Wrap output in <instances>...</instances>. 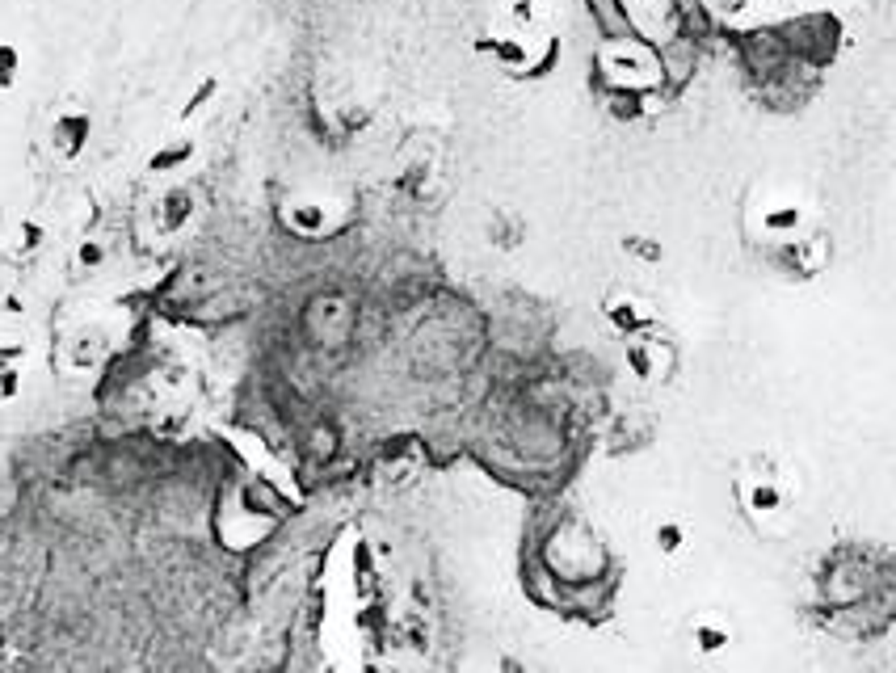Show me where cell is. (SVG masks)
I'll list each match as a JSON object with an SVG mask.
<instances>
[{
    "mask_svg": "<svg viewBox=\"0 0 896 673\" xmlns=\"http://www.w3.org/2000/svg\"><path fill=\"white\" fill-rule=\"evenodd\" d=\"M598 72L606 89L623 93H653L665 80V64L648 38H610L598 47Z\"/></svg>",
    "mask_w": 896,
    "mask_h": 673,
    "instance_id": "cell-4",
    "label": "cell"
},
{
    "mask_svg": "<svg viewBox=\"0 0 896 673\" xmlns=\"http://www.w3.org/2000/svg\"><path fill=\"white\" fill-rule=\"evenodd\" d=\"M207 219V194L194 181H165V190L152 198V207L144 211V228L156 244H181L186 236L198 232V223Z\"/></svg>",
    "mask_w": 896,
    "mask_h": 673,
    "instance_id": "cell-5",
    "label": "cell"
},
{
    "mask_svg": "<svg viewBox=\"0 0 896 673\" xmlns=\"http://www.w3.org/2000/svg\"><path fill=\"white\" fill-rule=\"evenodd\" d=\"M442 186V152L434 139H409L400 152H396V165H392V194L409 207H425L434 202Z\"/></svg>",
    "mask_w": 896,
    "mask_h": 673,
    "instance_id": "cell-6",
    "label": "cell"
},
{
    "mask_svg": "<svg viewBox=\"0 0 896 673\" xmlns=\"http://www.w3.org/2000/svg\"><path fill=\"white\" fill-rule=\"evenodd\" d=\"M678 644L695 661H716L737 648V623L724 606H690L678 623Z\"/></svg>",
    "mask_w": 896,
    "mask_h": 673,
    "instance_id": "cell-8",
    "label": "cell"
},
{
    "mask_svg": "<svg viewBox=\"0 0 896 673\" xmlns=\"http://www.w3.org/2000/svg\"><path fill=\"white\" fill-rule=\"evenodd\" d=\"M194 160H198V139L194 135H173V139H165V144L148 156V177L181 181V177H190Z\"/></svg>",
    "mask_w": 896,
    "mask_h": 673,
    "instance_id": "cell-16",
    "label": "cell"
},
{
    "mask_svg": "<svg viewBox=\"0 0 896 673\" xmlns=\"http://www.w3.org/2000/svg\"><path fill=\"white\" fill-rule=\"evenodd\" d=\"M552 22H556V9L552 0H501V30L518 34V38H552Z\"/></svg>",
    "mask_w": 896,
    "mask_h": 673,
    "instance_id": "cell-15",
    "label": "cell"
},
{
    "mask_svg": "<svg viewBox=\"0 0 896 673\" xmlns=\"http://www.w3.org/2000/svg\"><path fill=\"white\" fill-rule=\"evenodd\" d=\"M110 350H114L110 324L89 316V320H76L72 329L64 333L55 358H59V371H64V375H93L97 366L110 358Z\"/></svg>",
    "mask_w": 896,
    "mask_h": 673,
    "instance_id": "cell-9",
    "label": "cell"
},
{
    "mask_svg": "<svg viewBox=\"0 0 896 673\" xmlns=\"http://www.w3.org/2000/svg\"><path fill=\"white\" fill-rule=\"evenodd\" d=\"M421 472V446L413 438H396L383 446V459H379V476L383 484H409L413 476Z\"/></svg>",
    "mask_w": 896,
    "mask_h": 673,
    "instance_id": "cell-20",
    "label": "cell"
},
{
    "mask_svg": "<svg viewBox=\"0 0 896 673\" xmlns=\"http://www.w3.org/2000/svg\"><path fill=\"white\" fill-rule=\"evenodd\" d=\"M110 261H114V244L101 236V232H80L72 240V253H68L72 278H97V274H106Z\"/></svg>",
    "mask_w": 896,
    "mask_h": 673,
    "instance_id": "cell-18",
    "label": "cell"
},
{
    "mask_svg": "<svg viewBox=\"0 0 896 673\" xmlns=\"http://www.w3.org/2000/svg\"><path fill=\"white\" fill-rule=\"evenodd\" d=\"M484 236L497 253H518V249H526V236H531V219L518 207H493L484 219Z\"/></svg>",
    "mask_w": 896,
    "mask_h": 673,
    "instance_id": "cell-17",
    "label": "cell"
},
{
    "mask_svg": "<svg viewBox=\"0 0 896 673\" xmlns=\"http://www.w3.org/2000/svg\"><path fill=\"white\" fill-rule=\"evenodd\" d=\"M653 552L661 560H686L690 552H695V526H690L682 514H661L653 522Z\"/></svg>",
    "mask_w": 896,
    "mask_h": 673,
    "instance_id": "cell-19",
    "label": "cell"
},
{
    "mask_svg": "<svg viewBox=\"0 0 896 673\" xmlns=\"http://www.w3.org/2000/svg\"><path fill=\"white\" fill-rule=\"evenodd\" d=\"M732 497L758 535H783L800 509V467L779 451H753L732 472Z\"/></svg>",
    "mask_w": 896,
    "mask_h": 673,
    "instance_id": "cell-1",
    "label": "cell"
},
{
    "mask_svg": "<svg viewBox=\"0 0 896 673\" xmlns=\"http://www.w3.org/2000/svg\"><path fill=\"white\" fill-rule=\"evenodd\" d=\"M598 312H602V320H606V329L615 333L619 341L631 337V333L653 329V324H661V320H657V308H653V299H648L644 291H636V287H623V282H619V287H606V291H602Z\"/></svg>",
    "mask_w": 896,
    "mask_h": 673,
    "instance_id": "cell-10",
    "label": "cell"
},
{
    "mask_svg": "<svg viewBox=\"0 0 896 673\" xmlns=\"http://www.w3.org/2000/svg\"><path fill=\"white\" fill-rule=\"evenodd\" d=\"M51 244V223L38 211H13L0 215V261L26 265Z\"/></svg>",
    "mask_w": 896,
    "mask_h": 673,
    "instance_id": "cell-12",
    "label": "cell"
},
{
    "mask_svg": "<svg viewBox=\"0 0 896 673\" xmlns=\"http://www.w3.org/2000/svg\"><path fill=\"white\" fill-rule=\"evenodd\" d=\"M219 89H223V85H219V76H215V72H207V76H202L198 85L190 89V97L181 101V110H177V122H181V127H186V122H194V118H198L202 110H207L211 101L219 97Z\"/></svg>",
    "mask_w": 896,
    "mask_h": 673,
    "instance_id": "cell-23",
    "label": "cell"
},
{
    "mask_svg": "<svg viewBox=\"0 0 896 673\" xmlns=\"http://www.w3.org/2000/svg\"><path fill=\"white\" fill-rule=\"evenodd\" d=\"M89 139H93V110L89 106H59L51 114L47 152L59 160V165H76V160L89 152Z\"/></svg>",
    "mask_w": 896,
    "mask_h": 673,
    "instance_id": "cell-13",
    "label": "cell"
},
{
    "mask_svg": "<svg viewBox=\"0 0 896 673\" xmlns=\"http://www.w3.org/2000/svg\"><path fill=\"white\" fill-rule=\"evenodd\" d=\"M657 438V417L640 409V404H631V409H623L615 421H610L606 430V451L610 455H636L644 451V446H653Z\"/></svg>",
    "mask_w": 896,
    "mask_h": 673,
    "instance_id": "cell-14",
    "label": "cell"
},
{
    "mask_svg": "<svg viewBox=\"0 0 896 673\" xmlns=\"http://www.w3.org/2000/svg\"><path fill=\"white\" fill-rule=\"evenodd\" d=\"M703 9L716 17L720 26H745L758 13V0H703Z\"/></svg>",
    "mask_w": 896,
    "mask_h": 673,
    "instance_id": "cell-24",
    "label": "cell"
},
{
    "mask_svg": "<svg viewBox=\"0 0 896 673\" xmlns=\"http://www.w3.org/2000/svg\"><path fill=\"white\" fill-rule=\"evenodd\" d=\"M812 228H821V215L817 207L796 194V190H783V186H758L749 198H745V211H741V232L749 240L753 253H770V249H783V244L808 236Z\"/></svg>",
    "mask_w": 896,
    "mask_h": 673,
    "instance_id": "cell-2",
    "label": "cell"
},
{
    "mask_svg": "<svg viewBox=\"0 0 896 673\" xmlns=\"http://www.w3.org/2000/svg\"><path fill=\"white\" fill-rule=\"evenodd\" d=\"M26 76V51L13 38H0V93H13Z\"/></svg>",
    "mask_w": 896,
    "mask_h": 673,
    "instance_id": "cell-22",
    "label": "cell"
},
{
    "mask_svg": "<svg viewBox=\"0 0 896 673\" xmlns=\"http://www.w3.org/2000/svg\"><path fill=\"white\" fill-rule=\"evenodd\" d=\"M623 371L640 387H665L678 375V345L661 333V324L623 337Z\"/></svg>",
    "mask_w": 896,
    "mask_h": 673,
    "instance_id": "cell-7",
    "label": "cell"
},
{
    "mask_svg": "<svg viewBox=\"0 0 896 673\" xmlns=\"http://www.w3.org/2000/svg\"><path fill=\"white\" fill-rule=\"evenodd\" d=\"M619 253L640 265V270H657V265H665V244L657 236H640V232H623L619 236Z\"/></svg>",
    "mask_w": 896,
    "mask_h": 673,
    "instance_id": "cell-21",
    "label": "cell"
},
{
    "mask_svg": "<svg viewBox=\"0 0 896 673\" xmlns=\"http://www.w3.org/2000/svg\"><path fill=\"white\" fill-rule=\"evenodd\" d=\"M762 261L775 265V270L787 274V278H817V274L829 270V261H833V240H829L825 228H812L808 236L783 244V249L762 253Z\"/></svg>",
    "mask_w": 896,
    "mask_h": 673,
    "instance_id": "cell-11",
    "label": "cell"
},
{
    "mask_svg": "<svg viewBox=\"0 0 896 673\" xmlns=\"http://www.w3.org/2000/svg\"><path fill=\"white\" fill-rule=\"evenodd\" d=\"M278 223L291 236L308 240V244H320V240H333V236H341L345 228H350V223H354V202L345 194H329V190H295V194L282 198Z\"/></svg>",
    "mask_w": 896,
    "mask_h": 673,
    "instance_id": "cell-3",
    "label": "cell"
}]
</instances>
